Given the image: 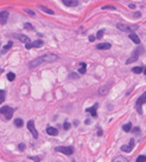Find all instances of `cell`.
Here are the masks:
<instances>
[{
	"mask_svg": "<svg viewBox=\"0 0 146 162\" xmlns=\"http://www.w3.org/2000/svg\"><path fill=\"white\" fill-rule=\"evenodd\" d=\"M56 59H57V56L56 54H44V56H40V57H38L36 59H33V60H31L30 63H29V68H36L38 65H40L42 63H51V62H55Z\"/></svg>",
	"mask_w": 146,
	"mask_h": 162,
	"instance_id": "1",
	"label": "cell"
},
{
	"mask_svg": "<svg viewBox=\"0 0 146 162\" xmlns=\"http://www.w3.org/2000/svg\"><path fill=\"white\" fill-rule=\"evenodd\" d=\"M0 112L5 116L6 119H11L12 116H13V112H14V109L11 108V107H7V105H5V107H2V108L0 109Z\"/></svg>",
	"mask_w": 146,
	"mask_h": 162,
	"instance_id": "2",
	"label": "cell"
},
{
	"mask_svg": "<svg viewBox=\"0 0 146 162\" xmlns=\"http://www.w3.org/2000/svg\"><path fill=\"white\" fill-rule=\"evenodd\" d=\"M55 152L62 153L64 155H71L74 153V149H73V147H56Z\"/></svg>",
	"mask_w": 146,
	"mask_h": 162,
	"instance_id": "3",
	"label": "cell"
},
{
	"mask_svg": "<svg viewBox=\"0 0 146 162\" xmlns=\"http://www.w3.org/2000/svg\"><path fill=\"white\" fill-rule=\"evenodd\" d=\"M139 53H140V51L139 50H134L133 51V53H132V56H131V58H128L127 60H126V64H132L134 63L136 60H138V58H139Z\"/></svg>",
	"mask_w": 146,
	"mask_h": 162,
	"instance_id": "4",
	"label": "cell"
},
{
	"mask_svg": "<svg viewBox=\"0 0 146 162\" xmlns=\"http://www.w3.org/2000/svg\"><path fill=\"white\" fill-rule=\"evenodd\" d=\"M28 129L31 131V134L33 135L35 138L38 137V133H37L36 128H35V123H33V121H29V122H28Z\"/></svg>",
	"mask_w": 146,
	"mask_h": 162,
	"instance_id": "5",
	"label": "cell"
},
{
	"mask_svg": "<svg viewBox=\"0 0 146 162\" xmlns=\"http://www.w3.org/2000/svg\"><path fill=\"white\" fill-rule=\"evenodd\" d=\"M109 90H110V84H105V85H102L100 89H99V95L105 96V95L108 94V91Z\"/></svg>",
	"mask_w": 146,
	"mask_h": 162,
	"instance_id": "6",
	"label": "cell"
},
{
	"mask_svg": "<svg viewBox=\"0 0 146 162\" xmlns=\"http://www.w3.org/2000/svg\"><path fill=\"white\" fill-rule=\"evenodd\" d=\"M144 102H145V95H141V96L139 97V99H138V102H137V110H138L139 114L143 112V111H141V107H143Z\"/></svg>",
	"mask_w": 146,
	"mask_h": 162,
	"instance_id": "7",
	"label": "cell"
},
{
	"mask_svg": "<svg viewBox=\"0 0 146 162\" xmlns=\"http://www.w3.org/2000/svg\"><path fill=\"white\" fill-rule=\"evenodd\" d=\"M7 18H9V12H7V11H1V12H0V24H1V25L6 24Z\"/></svg>",
	"mask_w": 146,
	"mask_h": 162,
	"instance_id": "8",
	"label": "cell"
},
{
	"mask_svg": "<svg viewBox=\"0 0 146 162\" xmlns=\"http://www.w3.org/2000/svg\"><path fill=\"white\" fill-rule=\"evenodd\" d=\"M117 27H118L119 30L124 31V32H129V33H131V32H132V30H133V28H131L128 25L122 24V23H118V24H117Z\"/></svg>",
	"mask_w": 146,
	"mask_h": 162,
	"instance_id": "9",
	"label": "cell"
},
{
	"mask_svg": "<svg viewBox=\"0 0 146 162\" xmlns=\"http://www.w3.org/2000/svg\"><path fill=\"white\" fill-rule=\"evenodd\" d=\"M63 4L68 7H75L78 5V0H62Z\"/></svg>",
	"mask_w": 146,
	"mask_h": 162,
	"instance_id": "10",
	"label": "cell"
},
{
	"mask_svg": "<svg viewBox=\"0 0 146 162\" xmlns=\"http://www.w3.org/2000/svg\"><path fill=\"white\" fill-rule=\"evenodd\" d=\"M97 107H99V104H97V103H95L91 108L87 109V111H88V112H90L93 117H96V116H97V114H96V109H97Z\"/></svg>",
	"mask_w": 146,
	"mask_h": 162,
	"instance_id": "11",
	"label": "cell"
},
{
	"mask_svg": "<svg viewBox=\"0 0 146 162\" xmlns=\"http://www.w3.org/2000/svg\"><path fill=\"white\" fill-rule=\"evenodd\" d=\"M46 133H48V135H50V136L58 135V130H57L56 128H52V127H49V128L46 129Z\"/></svg>",
	"mask_w": 146,
	"mask_h": 162,
	"instance_id": "12",
	"label": "cell"
},
{
	"mask_svg": "<svg viewBox=\"0 0 146 162\" xmlns=\"http://www.w3.org/2000/svg\"><path fill=\"white\" fill-rule=\"evenodd\" d=\"M110 47H112V45H110L109 43H100L99 45L96 46L97 50H108Z\"/></svg>",
	"mask_w": 146,
	"mask_h": 162,
	"instance_id": "13",
	"label": "cell"
},
{
	"mask_svg": "<svg viewBox=\"0 0 146 162\" xmlns=\"http://www.w3.org/2000/svg\"><path fill=\"white\" fill-rule=\"evenodd\" d=\"M129 38H131V40H132L133 43H136V44H140V39H139V37H138L136 33L131 32V33H129Z\"/></svg>",
	"mask_w": 146,
	"mask_h": 162,
	"instance_id": "14",
	"label": "cell"
},
{
	"mask_svg": "<svg viewBox=\"0 0 146 162\" xmlns=\"http://www.w3.org/2000/svg\"><path fill=\"white\" fill-rule=\"evenodd\" d=\"M43 40H40V39H37V40H35L33 43H31V46L32 47H36V49H38V47H42L43 46Z\"/></svg>",
	"mask_w": 146,
	"mask_h": 162,
	"instance_id": "15",
	"label": "cell"
},
{
	"mask_svg": "<svg viewBox=\"0 0 146 162\" xmlns=\"http://www.w3.org/2000/svg\"><path fill=\"white\" fill-rule=\"evenodd\" d=\"M16 36L18 37V39L20 40V42H23V43H25V44L30 43V39H29V37L23 36V34H16Z\"/></svg>",
	"mask_w": 146,
	"mask_h": 162,
	"instance_id": "16",
	"label": "cell"
},
{
	"mask_svg": "<svg viewBox=\"0 0 146 162\" xmlns=\"http://www.w3.org/2000/svg\"><path fill=\"white\" fill-rule=\"evenodd\" d=\"M112 162H128V159L127 157H125V156H122V155H120V156H118V157H115Z\"/></svg>",
	"mask_w": 146,
	"mask_h": 162,
	"instance_id": "17",
	"label": "cell"
},
{
	"mask_svg": "<svg viewBox=\"0 0 146 162\" xmlns=\"http://www.w3.org/2000/svg\"><path fill=\"white\" fill-rule=\"evenodd\" d=\"M39 9L42 11V12H45V13H48V14H54L55 12L52 11V9H48V7H45V6H39Z\"/></svg>",
	"mask_w": 146,
	"mask_h": 162,
	"instance_id": "18",
	"label": "cell"
},
{
	"mask_svg": "<svg viewBox=\"0 0 146 162\" xmlns=\"http://www.w3.org/2000/svg\"><path fill=\"white\" fill-rule=\"evenodd\" d=\"M12 45H13V43H12V42H9V43H7V45H5L4 47H2V50H1V53H6L10 49H11V46H12Z\"/></svg>",
	"mask_w": 146,
	"mask_h": 162,
	"instance_id": "19",
	"label": "cell"
},
{
	"mask_svg": "<svg viewBox=\"0 0 146 162\" xmlns=\"http://www.w3.org/2000/svg\"><path fill=\"white\" fill-rule=\"evenodd\" d=\"M131 129H132V123H129V122L122 126V130H124V131H126V133H129V130H131Z\"/></svg>",
	"mask_w": 146,
	"mask_h": 162,
	"instance_id": "20",
	"label": "cell"
},
{
	"mask_svg": "<svg viewBox=\"0 0 146 162\" xmlns=\"http://www.w3.org/2000/svg\"><path fill=\"white\" fill-rule=\"evenodd\" d=\"M121 150H122V152H126V153H131V152L133 150V148H132L131 145H122V147H121Z\"/></svg>",
	"mask_w": 146,
	"mask_h": 162,
	"instance_id": "21",
	"label": "cell"
},
{
	"mask_svg": "<svg viewBox=\"0 0 146 162\" xmlns=\"http://www.w3.org/2000/svg\"><path fill=\"white\" fill-rule=\"evenodd\" d=\"M23 124H24L23 119H20V118H16V119H14V126L16 127L20 128V127H23Z\"/></svg>",
	"mask_w": 146,
	"mask_h": 162,
	"instance_id": "22",
	"label": "cell"
},
{
	"mask_svg": "<svg viewBox=\"0 0 146 162\" xmlns=\"http://www.w3.org/2000/svg\"><path fill=\"white\" fill-rule=\"evenodd\" d=\"M14 78H16V75H14L13 72H9V73H7V79H9L10 82H13Z\"/></svg>",
	"mask_w": 146,
	"mask_h": 162,
	"instance_id": "23",
	"label": "cell"
},
{
	"mask_svg": "<svg viewBox=\"0 0 146 162\" xmlns=\"http://www.w3.org/2000/svg\"><path fill=\"white\" fill-rule=\"evenodd\" d=\"M132 71L134 72V73H140V72L144 71V68L143 66H138V68H133V70Z\"/></svg>",
	"mask_w": 146,
	"mask_h": 162,
	"instance_id": "24",
	"label": "cell"
},
{
	"mask_svg": "<svg viewBox=\"0 0 146 162\" xmlns=\"http://www.w3.org/2000/svg\"><path fill=\"white\" fill-rule=\"evenodd\" d=\"M86 71H87V65L84 63H82L81 64V68H80V73H86Z\"/></svg>",
	"mask_w": 146,
	"mask_h": 162,
	"instance_id": "25",
	"label": "cell"
},
{
	"mask_svg": "<svg viewBox=\"0 0 146 162\" xmlns=\"http://www.w3.org/2000/svg\"><path fill=\"white\" fill-rule=\"evenodd\" d=\"M24 28H25V30H28V31H31V30L33 28V26H32L30 23H25V24H24Z\"/></svg>",
	"mask_w": 146,
	"mask_h": 162,
	"instance_id": "26",
	"label": "cell"
},
{
	"mask_svg": "<svg viewBox=\"0 0 146 162\" xmlns=\"http://www.w3.org/2000/svg\"><path fill=\"white\" fill-rule=\"evenodd\" d=\"M146 161V157L144 156V155H140V156H138L137 160H136V162H145Z\"/></svg>",
	"mask_w": 146,
	"mask_h": 162,
	"instance_id": "27",
	"label": "cell"
},
{
	"mask_svg": "<svg viewBox=\"0 0 146 162\" xmlns=\"http://www.w3.org/2000/svg\"><path fill=\"white\" fill-rule=\"evenodd\" d=\"M24 12H25V13H28V14H30V16H32V17H35V16H36V13H35L33 11H31V9H24Z\"/></svg>",
	"mask_w": 146,
	"mask_h": 162,
	"instance_id": "28",
	"label": "cell"
},
{
	"mask_svg": "<svg viewBox=\"0 0 146 162\" xmlns=\"http://www.w3.org/2000/svg\"><path fill=\"white\" fill-rule=\"evenodd\" d=\"M103 33H105V30H100L96 34V38H102L103 37Z\"/></svg>",
	"mask_w": 146,
	"mask_h": 162,
	"instance_id": "29",
	"label": "cell"
},
{
	"mask_svg": "<svg viewBox=\"0 0 146 162\" xmlns=\"http://www.w3.org/2000/svg\"><path fill=\"white\" fill-rule=\"evenodd\" d=\"M30 159H31V160H33V161H36V162L40 161V156H35V157H33V156H30Z\"/></svg>",
	"mask_w": 146,
	"mask_h": 162,
	"instance_id": "30",
	"label": "cell"
},
{
	"mask_svg": "<svg viewBox=\"0 0 146 162\" xmlns=\"http://www.w3.org/2000/svg\"><path fill=\"white\" fill-rule=\"evenodd\" d=\"M70 127H71V124H70L69 122H65V123H64V124H63V128H64V129H65V130H68V129H69Z\"/></svg>",
	"mask_w": 146,
	"mask_h": 162,
	"instance_id": "31",
	"label": "cell"
},
{
	"mask_svg": "<svg viewBox=\"0 0 146 162\" xmlns=\"http://www.w3.org/2000/svg\"><path fill=\"white\" fill-rule=\"evenodd\" d=\"M129 131H132V133H139V131H140V129H139L138 127H136V128H133V129H131Z\"/></svg>",
	"mask_w": 146,
	"mask_h": 162,
	"instance_id": "32",
	"label": "cell"
},
{
	"mask_svg": "<svg viewBox=\"0 0 146 162\" xmlns=\"http://www.w3.org/2000/svg\"><path fill=\"white\" fill-rule=\"evenodd\" d=\"M18 148H19V150H24V149H25V144H24V143H19Z\"/></svg>",
	"mask_w": 146,
	"mask_h": 162,
	"instance_id": "33",
	"label": "cell"
},
{
	"mask_svg": "<svg viewBox=\"0 0 146 162\" xmlns=\"http://www.w3.org/2000/svg\"><path fill=\"white\" fill-rule=\"evenodd\" d=\"M102 9H115V7L114 6H103Z\"/></svg>",
	"mask_w": 146,
	"mask_h": 162,
	"instance_id": "34",
	"label": "cell"
},
{
	"mask_svg": "<svg viewBox=\"0 0 146 162\" xmlns=\"http://www.w3.org/2000/svg\"><path fill=\"white\" fill-rule=\"evenodd\" d=\"M5 101V94H2V95H0V104L2 103Z\"/></svg>",
	"mask_w": 146,
	"mask_h": 162,
	"instance_id": "35",
	"label": "cell"
},
{
	"mask_svg": "<svg viewBox=\"0 0 146 162\" xmlns=\"http://www.w3.org/2000/svg\"><path fill=\"white\" fill-rule=\"evenodd\" d=\"M70 78H78V76L76 73H70Z\"/></svg>",
	"mask_w": 146,
	"mask_h": 162,
	"instance_id": "36",
	"label": "cell"
},
{
	"mask_svg": "<svg viewBox=\"0 0 146 162\" xmlns=\"http://www.w3.org/2000/svg\"><path fill=\"white\" fill-rule=\"evenodd\" d=\"M129 145H131L132 148H134V140H133V138H132V140L129 141Z\"/></svg>",
	"mask_w": 146,
	"mask_h": 162,
	"instance_id": "37",
	"label": "cell"
},
{
	"mask_svg": "<svg viewBox=\"0 0 146 162\" xmlns=\"http://www.w3.org/2000/svg\"><path fill=\"white\" fill-rule=\"evenodd\" d=\"M95 39H96V38H95L94 36H90V37H89V42H94Z\"/></svg>",
	"mask_w": 146,
	"mask_h": 162,
	"instance_id": "38",
	"label": "cell"
},
{
	"mask_svg": "<svg viewBox=\"0 0 146 162\" xmlns=\"http://www.w3.org/2000/svg\"><path fill=\"white\" fill-rule=\"evenodd\" d=\"M101 135H102V130L100 129V130L97 131V136H101Z\"/></svg>",
	"mask_w": 146,
	"mask_h": 162,
	"instance_id": "39",
	"label": "cell"
},
{
	"mask_svg": "<svg viewBox=\"0 0 146 162\" xmlns=\"http://www.w3.org/2000/svg\"><path fill=\"white\" fill-rule=\"evenodd\" d=\"M129 7H131V9H136V5H133V4H129Z\"/></svg>",
	"mask_w": 146,
	"mask_h": 162,
	"instance_id": "40",
	"label": "cell"
},
{
	"mask_svg": "<svg viewBox=\"0 0 146 162\" xmlns=\"http://www.w3.org/2000/svg\"><path fill=\"white\" fill-rule=\"evenodd\" d=\"M74 126H76V127L78 126V121H75V122H74Z\"/></svg>",
	"mask_w": 146,
	"mask_h": 162,
	"instance_id": "41",
	"label": "cell"
},
{
	"mask_svg": "<svg viewBox=\"0 0 146 162\" xmlns=\"http://www.w3.org/2000/svg\"><path fill=\"white\" fill-rule=\"evenodd\" d=\"M134 17H140V13L138 12V13H134Z\"/></svg>",
	"mask_w": 146,
	"mask_h": 162,
	"instance_id": "42",
	"label": "cell"
},
{
	"mask_svg": "<svg viewBox=\"0 0 146 162\" xmlns=\"http://www.w3.org/2000/svg\"><path fill=\"white\" fill-rule=\"evenodd\" d=\"M2 94H5V91H4V90H0V95H2Z\"/></svg>",
	"mask_w": 146,
	"mask_h": 162,
	"instance_id": "43",
	"label": "cell"
},
{
	"mask_svg": "<svg viewBox=\"0 0 146 162\" xmlns=\"http://www.w3.org/2000/svg\"><path fill=\"white\" fill-rule=\"evenodd\" d=\"M0 72H1V70H0Z\"/></svg>",
	"mask_w": 146,
	"mask_h": 162,
	"instance_id": "44",
	"label": "cell"
}]
</instances>
